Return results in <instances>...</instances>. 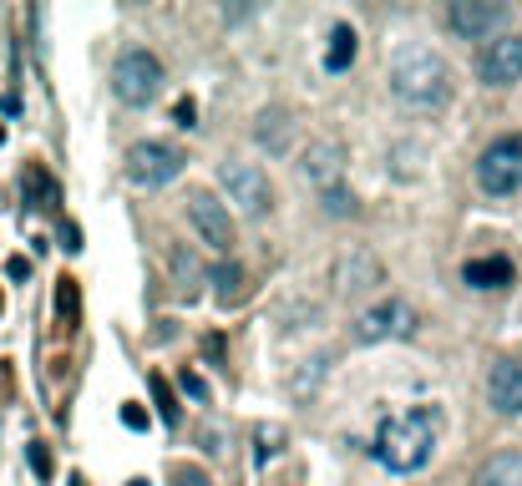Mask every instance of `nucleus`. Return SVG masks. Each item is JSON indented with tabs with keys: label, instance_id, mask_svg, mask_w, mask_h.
Here are the masks:
<instances>
[{
	"label": "nucleus",
	"instance_id": "f257e3e1",
	"mask_svg": "<svg viewBox=\"0 0 522 486\" xmlns=\"http://www.w3.org/2000/svg\"><path fill=\"white\" fill-rule=\"evenodd\" d=\"M436 426H441L436 405H411V411H401V416H386L381 431H376L370 456H376L386 471H396V476H411V471H421L431 461Z\"/></svg>",
	"mask_w": 522,
	"mask_h": 486
},
{
	"label": "nucleus",
	"instance_id": "f03ea898",
	"mask_svg": "<svg viewBox=\"0 0 522 486\" xmlns=\"http://www.w3.org/2000/svg\"><path fill=\"white\" fill-rule=\"evenodd\" d=\"M391 92L411 112H441L446 102H452V71H446V61L431 46L406 41L391 56Z\"/></svg>",
	"mask_w": 522,
	"mask_h": 486
},
{
	"label": "nucleus",
	"instance_id": "7ed1b4c3",
	"mask_svg": "<svg viewBox=\"0 0 522 486\" xmlns=\"http://www.w3.org/2000/svg\"><path fill=\"white\" fill-rule=\"evenodd\" d=\"M112 92H117V102H127V107H147V102L163 92V61H158L153 51H142V46L122 51L117 66H112Z\"/></svg>",
	"mask_w": 522,
	"mask_h": 486
},
{
	"label": "nucleus",
	"instance_id": "20e7f679",
	"mask_svg": "<svg viewBox=\"0 0 522 486\" xmlns=\"http://www.w3.org/2000/svg\"><path fill=\"white\" fill-rule=\"evenodd\" d=\"M477 183L487 198H512L522 188V132L497 137L482 157H477Z\"/></svg>",
	"mask_w": 522,
	"mask_h": 486
},
{
	"label": "nucleus",
	"instance_id": "39448f33",
	"mask_svg": "<svg viewBox=\"0 0 522 486\" xmlns=\"http://www.w3.org/2000/svg\"><path fill=\"white\" fill-rule=\"evenodd\" d=\"M416 335V309L406 299H381V304H370L355 324H350V340L360 345H381V340H411Z\"/></svg>",
	"mask_w": 522,
	"mask_h": 486
},
{
	"label": "nucleus",
	"instance_id": "423d86ee",
	"mask_svg": "<svg viewBox=\"0 0 522 486\" xmlns=\"http://www.w3.org/2000/svg\"><path fill=\"white\" fill-rule=\"evenodd\" d=\"M218 183H223V193H229V203L244 218H264L274 208V188H269V178L254 168V162H223Z\"/></svg>",
	"mask_w": 522,
	"mask_h": 486
},
{
	"label": "nucleus",
	"instance_id": "0eeeda50",
	"mask_svg": "<svg viewBox=\"0 0 522 486\" xmlns=\"http://www.w3.org/2000/svg\"><path fill=\"white\" fill-rule=\"evenodd\" d=\"M183 168H188V157H183L173 142H132V147H127V173H132V183H142V188H163V183H173Z\"/></svg>",
	"mask_w": 522,
	"mask_h": 486
},
{
	"label": "nucleus",
	"instance_id": "6e6552de",
	"mask_svg": "<svg viewBox=\"0 0 522 486\" xmlns=\"http://www.w3.org/2000/svg\"><path fill=\"white\" fill-rule=\"evenodd\" d=\"M188 223L198 228V238L208 243V249H218V254H229L234 249V218H229V208H223L213 193H188Z\"/></svg>",
	"mask_w": 522,
	"mask_h": 486
},
{
	"label": "nucleus",
	"instance_id": "1a4fd4ad",
	"mask_svg": "<svg viewBox=\"0 0 522 486\" xmlns=\"http://www.w3.org/2000/svg\"><path fill=\"white\" fill-rule=\"evenodd\" d=\"M477 76L487 81V87H512V81H522V36H492L477 56Z\"/></svg>",
	"mask_w": 522,
	"mask_h": 486
},
{
	"label": "nucleus",
	"instance_id": "9d476101",
	"mask_svg": "<svg viewBox=\"0 0 522 486\" xmlns=\"http://www.w3.org/2000/svg\"><path fill=\"white\" fill-rule=\"evenodd\" d=\"M446 26H452L462 41H487L497 26H507V6H497V0H452Z\"/></svg>",
	"mask_w": 522,
	"mask_h": 486
},
{
	"label": "nucleus",
	"instance_id": "9b49d317",
	"mask_svg": "<svg viewBox=\"0 0 522 486\" xmlns=\"http://www.w3.org/2000/svg\"><path fill=\"white\" fill-rule=\"evenodd\" d=\"M487 400H492L497 416H522V360H492Z\"/></svg>",
	"mask_w": 522,
	"mask_h": 486
},
{
	"label": "nucleus",
	"instance_id": "f8f14e48",
	"mask_svg": "<svg viewBox=\"0 0 522 486\" xmlns=\"http://www.w3.org/2000/svg\"><path fill=\"white\" fill-rule=\"evenodd\" d=\"M335 284H340V294H360V289H370V284H381V259L365 254V249H350V254L335 264Z\"/></svg>",
	"mask_w": 522,
	"mask_h": 486
},
{
	"label": "nucleus",
	"instance_id": "ddd939ff",
	"mask_svg": "<svg viewBox=\"0 0 522 486\" xmlns=\"http://www.w3.org/2000/svg\"><path fill=\"white\" fill-rule=\"evenodd\" d=\"M21 198H26V208H36V213H56L61 188H56V178L41 168V162H26V173H21Z\"/></svg>",
	"mask_w": 522,
	"mask_h": 486
},
{
	"label": "nucleus",
	"instance_id": "4468645a",
	"mask_svg": "<svg viewBox=\"0 0 522 486\" xmlns=\"http://www.w3.org/2000/svg\"><path fill=\"white\" fill-rule=\"evenodd\" d=\"M462 279L472 284V289H507L512 279H517V269H512V259L507 254H492V259H467V269H462Z\"/></svg>",
	"mask_w": 522,
	"mask_h": 486
},
{
	"label": "nucleus",
	"instance_id": "2eb2a0df",
	"mask_svg": "<svg viewBox=\"0 0 522 486\" xmlns=\"http://www.w3.org/2000/svg\"><path fill=\"white\" fill-rule=\"evenodd\" d=\"M300 173H305L315 188L340 183V142H320V147H310L305 162H300Z\"/></svg>",
	"mask_w": 522,
	"mask_h": 486
},
{
	"label": "nucleus",
	"instance_id": "dca6fc26",
	"mask_svg": "<svg viewBox=\"0 0 522 486\" xmlns=\"http://www.w3.org/2000/svg\"><path fill=\"white\" fill-rule=\"evenodd\" d=\"M472 486H522V451H497L477 476Z\"/></svg>",
	"mask_w": 522,
	"mask_h": 486
},
{
	"label": "nucleus",
	"instance_id": "f3484780",
	"mask_svg": "<svg viewBox=\"0 0 522 486\" xmlns=\"http://www.w3.org/2000/svg\"><path fill=\"white\" fill-rule=\"evenodd\" d=\"M355 51H360V36L340 21V26L330 31V46H325V71H335V76H340V71H350Z\"/></svg>",
	"mask_w": 522,
	"mask_h": 486
},
{
	"label": "nucleus",
	"instance_id": "a211bd4d",
	"mask_svg": "<svg viewBox=\"0 0 522 486\" xmlns=\"http://www.w3.org/2000/svg\"><path fill=\"white\" fill-rule=\"evenodd\" d=\"M254 137H259V147H269V152H284V147H289V117H284V112H259V127H254Z\"/></svg>",
	"mask_w": 522,
	"mask_h": 486
},
{
	"label": "nucleus",
	"instance_id": "6ab92c4d",
	"mask_svg": "<svg viewBox=\"0 0 522 486\" xmlns=\"http://www.w3.org/2000/svg\"><path fill=\"white\" fill-rule=\"evenodd\" d=\"M56 309H61V324H66V330H77V319H82V294H77V279H61V284H56Z\"/></svg>",
	"mask_w": 522,
	"mask_h": 486
},
{
	"label": "nucleus",
	"instance_id": "aec40b11",
	"mask_svg": "<svg viewBox=\"0 0 522 486\" xmlns=\"http://www.w3.org/2000/svg\"><path fill=\"white\" fill-rule=\"evenodd\" d=\"M213 284H218V304H239V299H244V274H239V264L213 269Z\"/></svg>",
	"mask_w": 522,
	"mask_h": 486
},
{
	"label": "nucleus",
	"instance_id": "412c9836",
	"mask_svg": "<svg viewBox=\"0 0 522 486\" xmlns=\"http://www.w3.org/2000/svg\"><path fill=\"white\" fill-rule=\"evenodd\" d=\"M320 203H325V213H330V218H345V213H355V198H350V188H345V183H330V188H320Z\"/></svg>",
	"mask_w": 522,
	"mask_h": 486
},
{
	"label": "nucleus",
	"instance_id": "4be33fe9",
	"mask_svg": "<svg viewBox=\"0 0 522 486\" xmlns=\"http://www.w3.org/2000/svg\"><path fill=\"white\" fill-rule=\"evenodd\" d=\"M147 385H153V395H158V416H163L168 426H178V421H183V411H178V400H173L168 380H163V375H153V380H147Z\"/></svg>",
	"mask_w": 522,
	"mask_h": 486
},
{
	"label": "nucleus",
	"instance_id": "5701e85b",
	"mask_svg": "<svg viewBox=\"0 0 522 486\" xmlns=\"http://www.w3.org/2000/svg\"><path fill=\"white\" fill-rule=\"evenodd\" d=\"M173 269H178V279H188V284H183V294L193 299V294H198V284H193V279H203L198 259H188V254H173Z\"/></svg>",
	"mask_w": 522,
	"mask_h": 486
},
{
	"label": "nucleus",
	"instance_id": "b1692460",
	"mask_svg": "<svg viewBox=\"0 0 522 486\" xmlns=\"http://www.w3.org/2000/svg\"><path fill=\"white\" fill-rule=\"evenodd\" d=\"M26 456H31V471H36L41 481H51V451H46L41 441H31V446H26Z\"/></svg>",
	"mask_w": 522,
	"mask_h": 486
},
{
	"label": "nucleus",
	"instance_id": "393cba45",
	"mask_svg": "<svg viewBox=\"0 0 522 486\" xmlns=\"http://www.w3.org/2000/svg\"><path fill=\"white\" fill-rule=\"evenodd\" d=\"M16 390V375H11V360H0V411H6V400Z\"/></svg>",
	"mask_w": 522,
	"mask_h": 486
},
{
	"label": "nucleus",
	"instance_id": "a878e982",
	"mask_svg": "<svg viewBox=\"0 0 522 486\" xmlns=\"http://www.w3.org/2000/svg\"><path fill=\"white\" fill-rule=\"evenodd\" d=\"M61 249H66V254L82 249V228H77V223H61Z\"/></svg>",
	"mask_w": 522,
	"mask_h": 486
},
{
	"label": "nucleus",
	"instance_id": "bb28decb",
	"mask_svg": "<svg viewBox=\"0 0 522 486\" xmlns=\"http://www.w3.org/2000/svg\"><path fill=\"white\" fill-rule=\"evenodd\" d=\"M193 117H198V107H193V102H188V97H183V102H178V107H173V122H178V127H198V122H193Z\"/></svg>",
	"mask_w": 522,
	"mask_h": 486
},
{
	"label": "nucleus",
	"instance_id": "cd10ccee",
	"mask_svg": "<svg viewBox=\"0 0 522 486\" xmlns=\"http://www.w3.org/2000/svg\"><path fill=\"white\" fill-rule=\"evenodd\" d=\"M264 456H279V431H259V461Z\"/></svg>",
	"mask_w": 522,
	"mask_h": 486
},
{
	"label": "nucleus",
	"instance_id": "c85d7f7f",
	"mask_svg": "<svg viewBox=\"0 0 522 486\" xmlns=\"http://www.w3.org/2000/svg\"><path fill=\"white\" fill-rule=\"evenodd\" d=\"M178 486H213L203 471H178Z\"/></svg>",
	"mask_w": 522,
	"mask_h": 486
},
{
	"label": "nucleus",
	"instance_id": "c756f323",
	"mask_svg": "<svg viewBox=\"0 0 522 486\" xmlns=\"http://www.w3.org/2000/svg\"><path fill=\"white\" fill-rule=\"evenodd\" d=\"M122 421H127V426H132V431H142V426H147V416H142V411H137V405H127V411H122Z\"/></svg>",
	"mask_w": 522,
	"mask_h": 486
},
{
	"label": "nucleus",
	"instance_id": "7c9ffc66",
	"mask_svg": "<svg viewBox=\"0 0 522 486\" xmlns=\"http://www.w3.org/2000/svg\"><path fill=\"white\" fill-rule=\"evenodd\" d=\"M6 269H11V279H31V259H11Z\"/></svg>",
	"mask_w": 522,
	"mask_h": 486
},
{
	"label": "nucleus",
	"instance_id": "2f4dec72",
	"mask_svg": "<svg viewBox=\"0 0 522 486\" xmlns=\"http://www.w3.org/2000/svg\"><path fill=\"white\" fill-rule=\"evenodd\" d=\"M183 390H188V395H198V400H203V395H208V385H203V380H198V375H183Z\"/></svg>",
	"mask_w": 522,
	"mask_h": 486
},
{
	"label": "nucleus",
	"instance_id": "473e14b6",
	"mask_svg": "<svg viewBox=\"0 0 522 486\" xmlns=\"http://www.w3.org/2000/svg\"><path fill=\"white\" fill-rule=\"evenodd\" d=\"M0 309H6V294H0Z\"/></svg>",
	"mask_w": 522,
	"mask_h": 486
},
{
	"label": "nucleus",
	"instance_id": "72a5a7b5",
	"mask_svg": "<svg viewBox=\"0 0 522 486\" xmlns=\"http://www.w3.org/2000/svg\"><path fill=\"white\" fill-rule=\"evenodd\" d=\"M132 486H147V481H132Z\"/></svg>",
	"mask_w": 522,
	"mask_h": 486
}]
</instances>
